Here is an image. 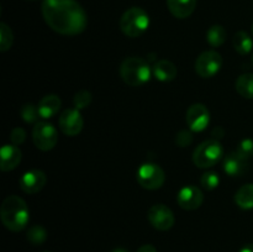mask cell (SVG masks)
<instances>
[{
	"label": "cell",
	"mask_w": 253,
	"mask_h": 252,
	"mask_svg": "<svg viewBox=\"0 0 253 252\" xmlns=\"http://www.w3.org/2000/svg\"><path fill=\"white\" fill-rule=\"evenodd\" d=\"M47 239V232L40 225H35V226L30 227L27 231V240L34 245H41L46 241Z\"/></svg>",
	"instance_id": "cell-24"
},
{
	"label": "cell",
	"mask_w": 253,
	"mask_h": 252,
	"mask_svg": "<svg viewBox=\"0 0 253 252\" xmlns=\"http://www.w3.org/2000/svg\"><path fill=\"white\" fill-rule=\"evenodd\" d=\"M137 252H157V250L153 245H143L137 250Z\"/></svg>",
	"instance_id": "cell-31"
},
{
	"label": "cell",
	"mask_w": 253,
	"mask_h": 252,
	"mask_svg": "<svg viewBox=\"0 0 253 252\" xmlns=\"http://www.w3.org/2000/svg\"><path fill=\"white\" fill-rule=\"evenodd\" d=\"M111 252H128V251L125 249H115V250H113Z\"/></svg>",
	"instance_id": "cell-33"
},
{
	"label": "cell",
	"mask_w": 253,
	"mask_h": 252,
	"mask_svg": "<svg viewBox=\"0 0 253 252\" xmlns=\"http://www.w3.org/2000/svg\"><path fill=\"white\" fill-rule=\"evenodd\" d=\"M236 151L242 157L246 158V160L253 157V140H251V138H245V140H242L239 143V147H237Z\"/></svg>",
	"instance_id": "cell-28"
},
{
	"label": "cell",
	"mask_w": 253,
	"mask_h": 252,
	"mask_svg": "<svg viewBox=\"0 0 253 252\" xmlns=\"http://www.w3.org/2000/svg\"><path fill=\"white\" fill-rule=\"evenodd\" d=\"M0 158H1V168L2 172H9L15 169L21 162V151L16 145H4L0 151Z\"/></svg>",
	"instance_id": "cell-15"
},
{
	"label": "cell",
	"mask_w": 253,
	"mask_h": 252,
	"mask_svg": "<svg viewBox=\"0 0 253 252\" xmlns=\"http://www.w3.org/2000/svg\"><path fill=\"white\" fill-rule=\"evenodd\" d=\"M235 203L244 210L253 209V183L242 185L235 194Z\"/></svg>",
	"instance_id": "cell-19"
},
{
	"label": "cell",
	"mask_w": 253,
	"mask_h": 252,
	"mask_svg": "<svg viewBox=\"0 0 253 252\" xmlns=\"http://www.w3.org/2000/svg\"><path fill=\"white\" fill-rule=\"evenodd\" d=\"M227 32L221 25H212L207 31V41L211 47H220L226 41Z\"/></svg>",
	"instance_id": "cell-22"
},
{
	"label": "cell",
	"mask_w": 253,
	"mask_h": 252,
	"mask_svg": "<svg viewBox=\"0 0 253 252\" xmlns=\"http://www.w3.org/2000/svg\"><path fill=\"white\" fill-rule=\"evenodd\" d=\"M12 41H14V35L11 29L7 26L5 22L0 24V51L6 52L11 48Z\"/></svg>",
	"instance_id": "cell-23"
},
{
	"label": "cell",
	"mask_w": 253,
	"mask_h": 252,
	"mask_svg": "<svg viewBox=\"0 0 253 252\" xmlns=\"http://www.w3.org/2000/svg\"><path fill=\"white\" fill-rule=\"evenodd\" d=\"M222 167H224L225 173L231 177H241L249 169V162L237 151H234L225 156Z\"/></svg>",
	"instance_id": "cell-14"
},
{
	"label": "cell",
	"mask_w": 253,
	"mask_h": 252,
	"mask_svg": "<svg viewBox=\"0 0 253 252\" xmlns=\"http://www.w3.org/2000/svg\"><path fill=\"white\" fill-rule=\"evenodd\" d=\"M150 26V16L142 7L133 6L126 10L120 19V30L127 37H138Z\"/></svg>",
	"instance_id": "cell-4"
},
{
	"label": "cell",
	"mask_w": 253,
	"mask_h": 252,
	"mask_svg": "<svg viewBox=\"0 0 253 252\" xmlns=\"http://www.w3.org/2000/svg\"><path fill=\"white\" fill-rule=\"evenodd\" d=\"M147 217L151 225L160 231H167L172 229L175 221L173 211L165 204L152 205L148 210Z\"/></svg>",
	"instance_id": "cell-9"
},
{
	"label": "cell",
	"mask_w": 253,
	"mask_h": 252,
	"mask_svg": "<svg viewBox=\"0 0 253 252\" xmlns=\"http://www.w3.org/2000/svg\"><path fill=\"white\" fill-rule=\"evenodd\" d=\"M237 93L246 99H253V73L240 76L235 83Z\"/></svg>",
	"instance_id": "cell-21"
},
{
	"label": "cell",
	"mask_w": 253,
	"mask_h": 252,
	"mask_svg": "<svg viewBox=\"0 0 253 252\" xmlns=\"http://www.w3.org/2000/svg\"><path fill=\"white\" fill-rule=\"evenodd\" d=\"M152 72L156 79L167 83V82H172L173 79H175L178 69L173 62L168 61V59H161V61L156 62Z\"/></svg>",
	"instance_id": "cell-17"
},
{
	"label": "cell",
	"mask_w": 253,
	"mask_h": 252,
	"mask_svg": "<svg viewBox=\"0 0 253 252\" xmlns=\"http://www.w3.org/2000/svg\"><path fill=\"white\" fill-rule=\"evenodd\" d=\"M0 217L5 227L10 231L17 232L24 230L30 219L26 202L17 195L5 198L0 208Z\"/></svg>",
	"instance_id": "cell-2"
},
{
	"label": "cell",
	"mask_w": 253,
	"mask_h": 252,
	"mask_svg": "<svg viewBox=\"0 0 253 252\" xmlns=\"http://www.w3.org/2000/svg\"><path fill=\"white\" fill-rule=\"evenodd\" d=\"M220 183V177L217 173L215 172H205L204 174L200 178V184L204 189L207 190H212L219 185Z\"/></svg>",
	"instance_id": "cell-26"
},
{
	"label": "cell",
	"mask_w": 253,
	"mask_h": 252,
	"mask_svg": "<svg viewBox=\"0 0 253 252\" xmlns=\"http://www.w3.org/2000/svg\"><path fill=\"white\" fill-rule=\"evenodd\" d=\"M20 115H21L22 120L27 124H32L39 119L40 113H39V108H36L32 104H26L21 108L20 110Z\"/></svg>",
	"instance_id": "cell-25"
},
{
	"label": "cell",
	"mask_w": 253,
	"mask_h": 252,
	"mask_svg": "<svg viewBox=\"0 0 253 252\" xmlns=\"http://www.w3.org/2000/svg\"><path fill=\"white\" fill-rule=\"evenodd\" d=\"M252 59H253V57H252Z\"/></svg>",
	"instance_id": "cell-36"
},
{
	"label": "cell",
	"mask_w": 253,
	"mask_h": 252,
	"mask_svg": "<svg viewBox=\"0 0 253 252\" xmlns=\"http://www.w3.org/2000/svg\"><path fill=\"white\" fill-rule=\"evenodd\" d=\"M26 138V132H25L24 128L21 127H16L11 131V135H10V140H11L12 145H21L22 142Z\"/></svg>",
	"instance_id": "cell-30"
},
{
	"label": "cell",
	"mask_w": 253,
	"mask_h": 252,
	"mask_svg": "<svg viewBox=\"0 0 253 252\" xmlns=\"http://www.w3.org/2000/svg\"><path fill=\"white\" fill-rule=\"evenodd\" d=\"M74 106H76L78 110L81 109H85L90 105L91 103V94L88 90H81L74 95L73 99Z\"/></svg>",
	"instance_id": "cell-27"
},
{
	"label": "cell",
	"mask_w": 253,
	"mask_h": 252,
	"mask_svg": "<svg viewBox=\"0 0 253 252\" xmlns=\"http://www.w3.org/2000/svg\"><path fill=\"white\" fill-rule=\"evenodd\" d=\"M224 155L221 143L217 140H207L193 152V162L199 168H209L216 165Z\"/></svg>",
	"instance_id": "cell-5"
},
{
	"label": "cell",
	"mask_w": 253,
	"mask_h": 252,
	"mask_svg": "<svg viewBox=\"0 0 253 252\" xmlns=\"http://www.w3.org/2000/svg\"><path fill=\"white\" fill-rule=\"evenodd\" d=\"M59 128L67 136H76L83 130L84 121L81 111L77 108L66 109L58 119Z\"/></svg>",
	"instance_id": "cell-10"
},
{
	"label": "cell",
	"mask_w": 253,
	"mask_h": 252,
	"mask_svg": "<svg viewBox=\"0 0 253 252\" xmlns=\"http://www.w3.org/2000/svg\"><path fill=\"white\" fill-rule=\"evenodd\" d=\"M167 6L174 17L187 19L194 12L197 0H167Z\"/></svg>",
	"instance_id": "cell-16"
},
{
	"label": "cell",
	"mask_w": 253,
	"mask_h": 252,
	"mask_svg": "<svg viewBox=\"0 0 253 252\" xmlns=\"http://www.w3.org/2000/svg\"><path fill=\"white\" fill-rule=\"evenodd\" d=\"M61 99L56 94H48V95L43 96L39 103V113L40 116L43 119H49L52 116L56 115L58 113L59 108H61Z\"/></svg>",
	"instance_id": "cell-18"
},
{
	"label": "cell",
	"mask_w": 253,
	"mask_h": 252,
	"mask_svg": "<svg viewBox=\"0 0 253 252\" xmlns=\"http://www.w3.org/2000/svg\"><path fill=\"white\" fill-rule=\"evenodd\" d=\"M41 10L46 24L63 36L81 35L88 25L85 11L77 0H43Z\"/></svg>",
	"instance_id": "cell-1"
},
{
	"label": "cell",
	"mask_w": 253,
	"mask_h": 252,
	"mask_svg": "<svg viewBox=\"0 0 253 252\" xmlns=\"http://www.w3.org/2000/svg\"><path fill=\"white\" fill-rule=\"evenodd\" d=\"M210 123V113L204 104H193L187 111V124L194 132H202Z\"/></svg>",
	"instance_id": "cell-11"
},
{
	"label": "cell",
	"mask_w": 253,
	"mask_h": 252,
	"mask_svg": "<svg viewBox=\"0 0 253 252\" xmlns=\"http://www.w3.org/2000/svg\"><path fill=\"white\" fill-rule=\"evenodd\" d=\"M165 170L156 163H143L137 169V182L145 189H160L165 184Z\"/></svg>",
	"instance_id": "cell-6"
},
{
	"label": "cell",
	"mask_w": 253,
	"mask_h": 252,
	"mask_svg": "<svg viewBox=\"0 0 253 252\" xmlns=\"http://www.w3.org/2000/svg\"><path fill=\"white\" fill-rule=\"evenodd\" d=\"M151 67L140 57H128L121 63L120 76L127 85L141 86L151 79Z\"/></svg>",
	"instance_id": "cell-3"
},
{
	"label": "cell",
	"mask_w": 253,
	"mask_h": 252,
	"mask_svg": "<svg viewBox=\"0 0 253 252\" xmlns=\"http://www.w3.org/2000/svg\"><path fill=\"white\" fill-rule=\"evenodd\" d=\"M43 252H49V251H43Z\"/></svg>",
	"instance_id": "cell-35"
},
{
	"label": "cell",
	"mask_w": 253,
	"mask_h": 252,
	"mask_svg": "<svg viewBox=\"0 0 253 252\" xmlns=\"http://www.w3.org/2000/svg\"><path fill=\"white\" fill-rule=\"evenodd\" d=\"M232 44H234L236 52H239L241 56H246L253 48V41L247 32L239 31L235 34L234 39H232Z\"/></svg>",
	"instance_id": "cell-20"
},
{
	"label": "cell",
	"mask_w": 253,
	"mask_h": 252,
	"mask_svg": "<svg viewBox=\"0 0 253 252\" xmlns=\"http://www.w3.org/2000/svg\"><path fill=\"white\" fill-rule=\"evenodd\" d=\"M177 202L182 209L195 210L202 207L204 202L203 192L195 185H185L178 192Z\"/></svg>",
	"instance_id": "cell-12"
},
{
	"label": "cell",
	"mask_w": 253,
	"mask_h": 252,
	"mask_svg": "<svg viewBox=\"0 0 253 252\" xmlns=\"http://www.w3.org/2000/svg\"><path fill=\"white\" fill-rule=\"evenodd\" d=\"M32 140L39 150L49 151L57 145L58 132L52 124L40 121L35 125L34 131H32Z\"/></svg>",
	"instance_id": "cell-7"
},
{
	"label": "cell",
	"mask_w": 253,
	"mask_h": 252,
	"mask_svg": "<svg viewBox=\"0 0 253 252\" xmlns=\"http://www.w3.org/2000/svg\"><path fill=\"white\" fill-rule=\"evenodd\" d=\"M193 141V135L190 131L188 130H182L180 132H178L177 137H175V142L180 147H185V146H189Z\"/></svg>",
	"instance_id": "cell-29"
},
{
	"label": "cell",
	"mask_w": 253,
	"mask_h": 252,
	"mask_svg": "<svg viewBox=\"0 0 253 252\" xmlns=\"http://www.w3.org/2000/svg\"><path fill=\"white\" fill-rule=\"evenodd\" d=\"M252 34H253V24H252Z\"/></svg>",
	"instance_id": "cell-34"
},
{
	"label": "cell",
	"mask_w": 253,
	"mask_h": 252,
	"mask_svg": "<svg viewBox=\"0 0 253 252\" xmlns=\"http://www.w3.org/2000/svg\"><path fill=\"white\" fill-rule=\"evenodd\" d=\"M47 182V177L44 172L40 169H31L25 172L19 180L20 188L26 194H36L40 190L43 189Z\"/></svg>",
	"instance_id": "cell-13"
},
{
	"label": "cell",
	"mask_w": 253,
	"mask_h": 252,
	"mask_svg": "<svg viewBox=\"0 0 253 252\" xmlns=\"http://www.w3.org/2000/svg\"><path fill=\"white\" fill-rule=\"evenodd\" d=\"M222 67V57L216 51H205L195 61V72L202 78H212Z\"/></svg>",
	"instance_id": "cell-8"
},
{
	"label": "cell",
	"mask_w": 253,
	"mask_h": 252,
	"mask_svg": "<svg viewBox=\"0 0 253 252\" xmlns=\"http://www.w3.org/2000/svg\"><path fill=\"white\" fill-rule=\"evenodd\" d=\"M239 252H253V244H247Z\"/></svg>",
	"instance_id": "cell-32"
}]
</instances>
